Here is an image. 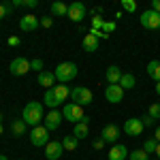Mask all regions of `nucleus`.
I'll use <instances>...</instances> for the list:
<instances>
[{"label": "nucleus", "mask_w": 160, "mask_h": 160, "mask_svg": "<svg viewBox=\"0 0 160 160\" xmlns=\"http://www.w3.org/2000/svg\"><path fill=\"white\" fill-rule=\"evenodd\" d=\"M28 126H41V122L45 120V105L43 102H38V100H30V102H26L24 107V118H22Z\"/></svg>", "instance_id": "obj_1"}, {"label": "nucleus", "mask_w": 160, "mask_h": 160, "mask_svg": "<svg viewBox=\"0 0 160 160\" xmlns=\"http://www.w3.org/2000/svg\"><path fill=\"white\" fill-rule=\"evenodd\" d=\"M77 73H79V68H77V64H75V62H62V64H58V66H56V71H53L56 81H58V83H62V86L71 83L75 77H77Z\"/></svg>", "instance_id": "obj_2"}, {"label": "nucleus", "mask_w": 160, "mask_h": 160, "mask_svg": "<svg viewBox=\"0 0 160 160\" xmlns=\"http://www.w3.org/2000/svg\"><path fill=\"white\" fill-rule=\"evenodd\" d=\"M71 100H73L75 105H79V107H88V105H92L94 94H92V90H88V88L77 86V88L71 90Z\"/></svg>", "instance_id": "obj_3"}, {"label": "nucleus", "mask_w": 160, "mask_h": 160, "mask_svg": "<svg viewBox=\"0 0 160 160\" xmlns=\"http://www.w3.org/2000/svg\"><path fill=\"white\" fill-rule=\"evenodd\" d=\"M62 115H64V120H68L73 126H75V124H79L83 118H86L83 107H79V105H75V102H66L64 109H62Z\"/></svg>", "instance_id": "obj_4"}, {"label": "nucleus", "mask_w": 160, "mask_h": 160, "mask_svg": "<svg viewBox=\"0 0 160 160\" xmlns=\"http://www.w3.org/2000/svg\"><path fill=\"white\" fill-rule=\"evenodd\" d=\"M49 130L41 124V126H34L32 130H30V143L34 145V148H45L47 143H49Z\"/></svg>", "instance_id": "obj_5"}, {"label": "nucleus", "mask_w": 160, "mask_h": 160, "mask_svg": "<svg viewBox=\"0 0 160 160\" xmlns=\"http://www.w3.org/2000/svg\"><path fill=\"white\" fill-rule=\"evenodd\" d=\"M139 24L143 26L145 30H160V13L152 11V9L143 11L141 17H139Z\"/></svg>", "instance_id": "obj_6"}, {"label": "nucleus", "mask_w": 160, "mask_h": 160, "mask_svg": "<svg viewBox=\"0 0 160 160\" xmlns=\"http://www.w3.org/2000/svg\"><path fill=\"white\" fill-rule=\"evenodd\" d=\"M9 71H11L13 77H24L28 71H32V68H30V60H26L24 56H19V58H15V60L9 64Z\"/></svg>", "instance_id": "obj_7"}, {"label": "nucleus", "mask_w": 160, "mask_h": 160, "mask_svg": "<svg viewBox=\"0 0 160 160\" xmlns=\"http://www.w3.org/2000/svg\"><path fill=\"white\" fill-rule=\"evenodd\" d=\"M62 120H64V115H62V111L58 109H51L47 115H45V120H43V126L47 128V130H58V126L62 124Z\"/></svg>", "instance_id": "obj_8"}, {"label": "nucleus", "mask_w": 160, "mask_h": 160, "mask_svg": "<svg viewBox=\"0 0 160 160\" xmlns=\"http://www.w3.org/2000/svg\"><path fill=\"white\" fill-rule=\"evenodd\" d=\"M62 154H64V148H62V141H56L51 139L49 143L45 145V158L47 160H60Z\"/></svg>", "instance_id": "obj_9"}, {"label": "nucleus", "mask_w": 160, "mask_h": 160, "mask_svg": "<svg viewBox=\"0 0 160 160\" xmlns=\"http://www.w3.org/2000/svg\"><path fill=\"white\" fill-rule=\"evenodd\" d=\"M86 13H88V9H86V4L83 2H73V4H68V19L71 22H75V24H79L83 17H86Z\"/></svg>", "instance_id": "obj_10"}, {"label": "nucleus", "mask_w": 160, "mask_h": 160, "mask_svg": "<svg viewBox=\"0 0 160 160\" xmlns=\"http://www.w3.org/2000/svg\"><path fill=\"white\" fill-rule=\"evenodd\" d=\"M118 137H120V126H115V124H105V126H102L100 139H102L105 143H113V145H115Z\"/></svg>", "instance_id": "obj_11"}, {"label": "nucleus", "mask_w": 160, "mask_h": 160, "mask_svg": "<svg viewBox=\"0 0 160 160\" xmlns=\"http://www.w3.org/2000/svg\"><path fill=\"white\" fill-rule=\"evenodd\" d=\"M124 132L128 137H139L143 135V124H141V118H130L124 122Z\"/></svg>", "instance_id": "obj_12"}, {"label": "nucleus", "mask_w": 160, "mask_h": 160, "mask_svg": "<svg viewBox=\"0 0 160 160\" xmlns=\"http://www.w3.org/2000/svg\"><path fill=\"white\" fill-rule=\"evenodd\" d=\"M38 26H41V22H38L37 15H32V13H26L24 17L19 19V28L24 32H34V30H38Z\"/></svg>", "instance_id": "obj_13"}, {"label": "nucleus", "mask_w": 160, "mask_h": 160, "mask_svg": "<svg viewBox=\"0 0 160 160\" xmlns=\"http://www.w3.org/2000/svg\"><path fill=\"white\" fill-rule=\"evenodd\" d=\"M105 98L109 100V102H122V98H124V90L120 86H107L105 88Z\"/></svg>", "instance_id": "obj_14"}, {"label": "nucleus", "mask_w": 160, "mask_h": 160, "mask_svg": "<svg viewBox=\"0 0 160 160\" xmlns=\"http://www.w3.org/2000/svg\"><path fill=\"white\" fill-rule=\"evenodd\" d=\"M105 79H107L109 86H118L120 79H122V68L115 66V64H111L109 68H107V73H105Z\"/></svg>", "instance_id": "obj_15"}, {"label": "nucleus", "mask_w": 160, "mask_h": 160, "mask_svg": "<svg viewBox=\"0 0 160 160\" xmlns=\"http://www.w3.org/2000/svg\"><path fill=\"white\" fill-rule=\"evenodd\" d=\"M37 81H38V86L51 90V88L56 86V75H53V71H43V73H38Z\"/></svg>", "instance_id": "obj_16"}, {"label": "nucleus", "mask_w": 160, "mask_h": 160, "mask_svg": "<svg viewBox=\"0 0 160 160\" xmlns=\"http://www.w3.org/2000/svg\"><path fill=\"white\" fill-rule=\"evenodd\" d=\"M128 149H126V145H122V143H115L113 148L109 149V160H126L128 158Z\"/></svg>", "instance_id": "obj_17"}, {"label": "nucleus", "mask_w": 160, "mask_h": 160, "mask_svg": "<svg viewBox=\"0 0 160 160\" xmlns=\"http://www.w3.org/2000/svg\"><path fill=\"white\" fill-rule=\"evenodd\" d=\"M83 51H88V53H94V51H98V38L94 37V34H90L88 32L86 37H83Z\"/></svg>", "instance_id": "obj_18"}, {"label": "nucleus", "mask_w": 160, "mask_h": 160, "mask_svg": "<svg viewBox=\"0 0 160 160\" xmlns=\"http://www.w3.org/2000/svg\"><path fill=\"white\" fill-rule=\"evenodd\" d=\"M51 92H53V96L58 98L60 105L66 98H71V90H68V86H53V88H51Z\"/></svg>", "instance_id": "obj_19"}, {"label": "nucleus", "mask_w": 160, "mask_h": 160, "mask_svg": "<svg viewBox=\"0 0 160 160\" xmlns=\"http://www.w3.org/2000/svg\"><path fill=\"white\" fill-rule=\"evenodd\" d=\"M26 130H28V124H26L24 120H13V124H11V132H13V137H24V135H26Z\"/></svg>", "instance_id": "obj_20"}, {"label": "nucleus", "mask_w": 160, "mask_h": 160, "mask_svg": "<svg viewBox=\"0 0 160 160\" xmlns=\"http://www.w3.org/2000/svg\"><path fill=\"white\" fill-rule=\"evenodd\" d=\"M135 83H137V79H135V75H132V73H122V79H120L118 86L122 88V90H132Z\"/></svg>", "instance_id": "obj_21"}, {"label": "nucleus", "mask_w": 160, "mask_h": 160, "mask_svg": "<svg viewBox=\"0 0 160 160\" xmlns=\"http://www.w3.org/2000/svg\"><path fill=\"white\" fill-rule=\"evenodd\" d=\"M145 71H148V75L156 81V83L160 81V60H152L148 64V68H145Z\"/></svg>", "instance_id": "obj_22"}, {"label": "nucleus", "mask_w": 160, "mask_h": 160, "mask_svg": "<svg viewBox=\"0 0 160 160\" xmlns=\"http://www.w3.org/2000/svg\"><path fill=\"white\" fill-rule=\"evenodd\" d=\"M88 124L90 122H79V124H75V128H73V135L81 141V139H86L88 132H90V128H88Z\"/></svg>", "instance_id": "obj_23"}, {"label": "nucleus", "mask_w": 160, "mask_h": 160, "mask_svg": "<svg viewBox=\"0 0 160 160\" xmlns=\"http://www.w3.org/2000/svg\"><path fill=\"white\" fill-rule=\"evenodd\" d=\"M77 145H79V139H77L75 135H68V137H64V139H62V148L66 149V152H75Z\"/></svg>", "instance_id": "obj_24"}, {"label": "nucleus", "mask_w": 160, "mask_h": 160, "mask_svg": "<svg viewBox=\"0 0 160 160\" xmlns=\"http://www.w3.org/2000/svg\"><path fill=\"white\" fill-rule=\"evenodd\" d=\"M43 105H47L49 109H58V107H60V102H58V98L53 96V92H51V90L45 92V96H43Z\"/></svg>", "instance_id": "obj_25"}, {"label": "nucleus", "mask_w": 160, "mask_h": 160, "mask_svg": "<svg viewBox=\"0 0 160 160\" xmlns=\"http://www.w3.org/2000/svg\"><path fill=\"white\" fill-rule=\"evenodd\" d=\"M51 15H68V4H64V2H53V4H51Z\"/></svg>", "instance_id": "obj_26"}, {"label": "nucleus", "mask_w": 160, "mask_h": 160, "mask_svg": "<svg viewBox=\"0 0 160 160\" xmlns=\"http://www.w3.org/2000/svg\"><path fill=\"white\" fill-rule=\"evenodd\" d=\"M156 145H158V141H156V139H148V141L143 143V152L149 156V154H154V152H156Z\"/></svg>", "instance_id": "obj_27"}, {"label": "nucleus", "mask_w": 160, "mask_h": 160, "mask_svg": "<svg viewBox=\"0 0 160 160\" xmlns=\"http://www.w3.org/2000/svg\"><path fill=\"white\" fill-rule=\"evenodd\" d=\"M128 160H149V158H148V154L143 152V148H141V149L130 152V154H128Z\"/></svg>", "instance_id": "obj_28"}, {"label": "nucleus", "mask_w": 160, "mask_h": 160, "mask_svg": "<svg viewBox=\"0 0 160 160\" xmlns=\"http://www.w3.org/2000/svg\"><path fill=\"white\" fill-rule=\"evenodd\" d=\"M122 9L126 13H137V2L135 0H122Z\"/></svg>", "instance_id": "obj_29"}, {"label": "nucleus", "mask_w": 160, "mask_h": 160, "mask_svg": "<svg viewBox=\"0 0 160 160\" xmlns=\"http://www.w3.org/2000/svg\"><path fill=\"white\" fill-rule=\"evenodd\" d=\"M149 115L154 118V120H160V102H152L149 105V111H148Z\"/></svg>", "instance_id": "obj_30"}, {"label": "nucleus", "mask_w": 160, "mask_h": 160, "mask_svg": "<svg viewBox=\"0 0 160 160\" xmlns=\"http://www.w3.org/2000/svg\"><path fill=\"white\" fill-rule=\"evenodd\" d=\"M30 68H32V71H37V73H43V60H41V58L30 60Z\"/></svg>", "instance_id": "obj_31"}, {"label": "nucleus", "mask_w": 160, "mask_h": 160, "mask_svg": "<svg viewBox=\"0 0 160 160\" xmlns=\"http://www.w3.org/2000/svg\"><path fill=\"white\" fill-rule=\"evenodd\" d=\"M102 26H105V19H102V17H94V22H92V30H102Z\"/></svg>", "instance_id": "obj_32"}, {"label": "nucleus", "mask_w": 160, "mask_h": 160, "mask_svg": "<svg viewBox=\"0 0 160 160\" xmlns=\"http://www.w3.org/2000/svg\"><path fill=\"white\" fill-rule=\"evenodd\" d=\"M154 122H156V120H154V118H152L149 113L141 118V124H143V128H148V126H154Z\"/></svg>", "instance_id": "obj_33"}, {"label": "nucleus", "mask_w": 160, "mask_h": 160, "mask_svg": "<svg viewBox=\"0 0 160 160\" xmlns=\"http://www.w3.org/2000/svg\"><path fill=\"white\" fill-rule=\"evenodd\" d=\"M115 30V22H105V26H102V32L105 34H111Z\"/></svg>", "instance_id": "obj_34"}, {"label": "nucleus", "mask_w": 160, "mask_h": 160, "mask_svg": "<svg viewBox=\"0 0 160 160\" xmlns=\"http://www.w3.org/2000/svg\"><path fill=\"white\" fill-rule=\"evenodd\" d=\"M22 7H26V9H37L38 2L37 0H22Z\"/></svg>", "instance_id": "obj_35"}, {"label": "nucleus", "mask_w": 160, "mask_h": 160, "mask_svg": "<svg viewBox=\"0 0 160 160\" xmlns=\"http://www.w3.org/2000/svg\"><path fill=\"white\" fill-rule=\"evenodd\" d=\"M41 26H43V28H51V26H53V17H43V19H41Z\"/></svg>", "instance_id": "obj_36"}, {"label": "nucleus", "mask_w": 160, "mask_h": 160, "mask_svg": "<svg viewBox=\"0 0 160 160\" xmlns=\"http://www.w3.org/2000/svg\"><path fill=\"white\" fill-rule=\"evenodd\" d=\"M92 148H94V149H102V148H105V141H102V139L98 137V139H96V141L92 143Z\"/></svg>", "instance_id": "obj_37"}, {"label": "nucleus", "mask_w": 160, "mask_h": 160, "mask_svg": "<svg viewBox=\"0 0 160 160\" xmlns=\"http://www.w3.org/2000/svg\"><path fill=\"white\" fill-rule=\"evenodd\" d=\"M9 45L11 47H17L19 45V37H9Z\"/></svg>", "instance_id": "obj_38"}, {"label": "nucleus", "mask_w": 160, "mask_h": 160, "mask_svg": "<svg viewBox=\"0 0 160 160\" xmlns=\"http://www.w3.org/2000/svg\"><path fill=\"white\" fill-rule=\"evenodd\" d=\"M152 11L160 13V0H152Z\"/></svg>", "instance_id": "obj_39"}, {"label": "nucleus", "mask_w": 160, "mask_h": 160, "mask_svg": "<svg viewBox=\"0 0 160 160\" xmlns=\"http://www.w3.org/2000/svg\"><path fill=\"white\" fill-rule=\"evenodd\" d=\"M7 15H9V13H7V7H4V4L0 2V19H4Z\"/></svg>", "instance_id": "obj_40"}, {"label": "nucleus", "mask_w": 160, "mask_h": 160, "mask_svg": "<svg viewBox=\"0 0 160 160\" xmlns=\"http://www.w3.org/2000/svg\"><path fill=\"white\" fill-rule=\"evenodd\" d=\"M154 139L160 143V126H156V130H154Z\"/></svg>", "instance_id": "obj_41"}, {"label": "nucleus", "mask_w": 160, "mask_h": 160, "mask_svg": "<svg viewBox=\"0 0 160 160\" xmlns=\"http://www.w3.org/2000/svg\"><path fill=\"white\" fill-rule=\"evenodd\" d=\"M154 154H156V158L160 160V143H158V145H156V152H154Z\"/></svg>", "instance_id": "obj_42"}, {"label": "nucleus", "mask_w": 160, "mask_h": 160, "mask_svg": "<svg viewBox=\"0 0 160 160\" xmlns=\"http://www.w3.org/2000/svg\"><path fill=\"white\" fill-rule=\"evenodd\" d=\"M156 94H158V96H160V81H158V83H156Z\"/></svg>", "instance_id": "obj_43"}, {"label": "nucleus", "mask_w": 160, "mask_h": 160, "mask_svg": "<svg viewBox=\"0 0 160 160\" xmlns=\"http://www.w3.org/2000/svg\"><path fill=\"white\" fill-rule=\"evenodd\" d=\"M2 132H4V126H2V122H0V135H2Z\"/></svg>", "instance_id": "obj_44"}, {"label": "nucleus", "mask_w": 160, "mask_h": 160, "mask_svg": "<svg viewBox=\"0 0 160 160\" xmlns=\"http://www.w3.org/2000/svg\"><path fill=\"white\" fill-rule=\"evenodd\" d=\"M0 160H7V156H2V154H0Z\"/></svg>", "instance_id": "obj_45"}, {"label": "nucleus", "mask_w": 160, "mask_h": 160, "mask_svg": "<svg viewBox=\"0 0 160 160\" xmlns=\"http://www.w3.org/2000/svg\"><path fill=\"white\" fill-rule=\"evenodd\" d=\"M0 122H2V113H0Z\"/></svg>", "instance_id": "obj_46"}, {"label": "nucleus", "mask_w": 160, "mask_h": 160, "mask_svg": "<svg viewBox=\"0 0 160 160\" xmlns=\"http://www.w3.org/2000/svg\"><path fill=\"white\" fill-rule=\"evenodd\" d=\"M19 160H24V158H19Z\"/></svg>", "instance_id": "obj_47"}, {"label": "nucleus", "mask_w": 160, "mask_h": 160, "mask_svg": "<svg viewBox=\"0 0 160 160\" xmlns=\"http://www.w3.org/2000/svg\"><path fill=\"white\" fill-rule=\"evenodd\" d=\"M156 160H158V158H156Z\"/></svg>", "instance_id": "obj_48"}]
</instances>
